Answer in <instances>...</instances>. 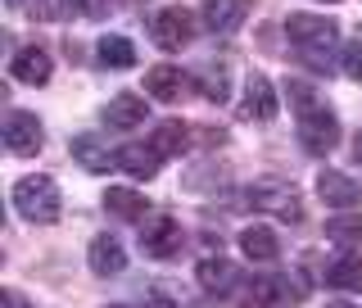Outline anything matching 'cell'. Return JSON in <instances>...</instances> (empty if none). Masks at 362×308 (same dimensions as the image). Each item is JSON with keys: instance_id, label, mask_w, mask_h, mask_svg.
Returning <instances> with one entry per match:
<instances>
[{"instance_id": "cell-22", "label": "cell", "mask_w": 362, "mask_h": 308, "mask_svg": "<svg viewBox=\"0 0 362 308\" xmlns=\"http://www.w3.org/2000/svg\"><path fill=\"white\" fill-rule=\"evenodd\" d=\"M105 209L113 218H127V222H145V195H136L127 186H109L105 195Z\"/></svg>"}, {"instance_id": "cell-16", "label": "cell", "mask_w": 362, "mask_h": 308, "mask_svg": "<svg viewBox=\"0 0 362 308\" xmlns=\"http://www.w3.org/2000/svg\"><path fill=\"white\" fill-rule=\"evenodd\" d=\"M195 277H199V286L209 295H231L235 281H240V268H235L231 258H204L195 268Z\"/></svg>"}, {"instance_id": "cell-14", "label": "cell", "mask_w": 362, "mask_h": 308, "mask_svg": "<svg viewBox=\"0 0 362 308\" xmlns=\"http://www.w3.org/2000/svg\"><path fill=\"white\" fill-rule=\"evenodd\" d=\"M249 9H254V0H204V23L213 32H235L249 18Z\"/></svg>"}, {"instance_id": "cell-13", "label": "cell", "mask_w": 362, "mask_h": 308, "mask_svg": "<svg viewBox=\"0 0 362 308\" xmlns=\"http://www.w3.org/2000/svg\"><path fill=\"white\" fill-rule=\"evenodd\" d=\"M141 122H145V96H136V91H118L105 105V127L113 132H132Z\"/></svg>"}, {"instance_id": "cell-18", "label": "cell", "mask_w": 362, "mask_h": 308, "mask_svg": "<svg viewBox=\"0 0 362 308\" xmlns=\"http://www.w3.org/2000/svg\"><path fill=\"white\" fill-rule=\"evenodd\" d=\"M190 82H195V91L204 100H213V105H222L226 96H231V73H226V64H199L195 73H190Z\"/></svg>"}, {"instance_id": "cell-4", "label": "cell", "mask_w": 362, "mask_h": 308, "mask_svg": "<svg viewBox=\"0 0 362 308\" xmlns=\"http://www.w3.org/2000/svg\"><path fill=\"white\" fill-rule=\"evenodd\" d=\"M245 200L254 204L258 213H272V218H281V222H299L303 218V195L286 177H258L254 186L245 190Z\"/></svg>"}, {"instance_id": "cell-28", "label": "cell", "mask_w": 362, "mask_h": 308, "mask_svg": "<svg viewBox=\"0 0 362 308\" xmlns=\"http://www.w3.org/2000/svg\"><path fill=\"white\" fill-rule=\"evenodd\" d=\"M59 0H32V18H54V14H59Z\"/></svg>"}, {"instance_id": "cell-31", "label": "cell", "mask_w": 362, "mask_h": 308, "mask_svg": "<svg viewBox=\"0 0 362 308\" xmlns=\"http://www.w3.org/2000/svg\"><path fill=\"white\" fill-rule=\"evenodd\" d=\"M354 159H358V168H362V132H358V141H354Z\"/></svg>"}, {"instance_id": "cell-9", "label": "cell", "mask_w": 362, "mask_h": 308, "mask_svg": "<svg viewBox=\"0 0 362 308\" xmlns=\"http://www.w3.org/2000/svg\"><path fill=\"white\" fill-rule=\"evenodd\" d=\"M145 91H150L154 100H163V105H177V100H186L190 91H195V82H190L181 68L158 64V68H150V73H145Z\"/></svg>"}, {"instance_id": "cell-5", "label": "cell", "mask_w": 362, "mask_h": 308, "mask_svg": "<svg viewBox=\"0 0 362 308\" xmlns=\"http://www.w3.org/2000/svg\"><path fill=\"white\" fill-rule=\"evenodd\" d=\"M150 41L158 45V50L177 55L181 45H190V41H195V14H190V9H181V5L158 9L154 23H150Z\"/></svg>"}, {"instance_id": "cell-30", "label": "cell", "mask_w": 362, "mask_h": 308, "mask_svg": "<svg viewBox=\"0 0 362 308\" xmlns=\"http://www.w3.org/2000/svg\"><path fill=\"white\" fill-rule=\"evenodd\" d=\"M145 308H177V304L163 300V295H145Z\"/></svg>"}, {"instance_id": "cell-26", "label": "cell", "mask_w": 362, "mask_h": 308, "mask_svg": "<svg viewBox=\"0 0 362 308\" xmlns=\"http://www.w3.org/2000/svg\"><path fill=\"white\" fill-rule=\"evenodd\" d=\"M339 68H344V77H354V82H362V37L344 45V59H339Z\"/></svg>"}, {"instance_id": "cell-17", "label": "cell", "mask_w": 362, "mask_h": 308, "mask_svg": "<svg viewBox=\"0 0 362 308\" xmlns=\"http://www.w3.org/2000/svg\"><path fill=\"white\" fill-rule=\"evenodd\" d=\"M240 249H245L249 263H276V258H281V241H276L272 227H245V232H240Z\"/></svg>"}, {"instance_id": "cell-32", "label": "cell", "mask_w": 362, "mask_h": 308, "mask_svg": "<svg viewBox=\"0 0 362 308\" xmlns=\"http://www.w3.org/2000/svg\"><path fill=\"white\" fill-rule=\"evenodd\" d=\"M122 5H145V0H122Z\"/></svg>"}, {"instance_id": "cell-12", "label": "cell", "mask_w": 362, "mask_h": 308, "mask_svg": "<svg viewBox=\"0 0 362 308\" xmlns=\"http://www.w3.org/2000/svg\"><path fill=\"white\" fill-rule=\"evenodd\" d=\"M317 195L326 204H335V209H354V204H362V186L354 177L335 173V168H322V173H317Z\"/></svg>"}, {"instance_id": "cell-27", "label": "cell", "mask_w": 362, "mask_h": 308, "mask_svg": "<svg viewBox=\"0 0 362 308\" xmlns=\"http://www.w3.org/2000/svg\"><path fill=\"white\" fill-rule=\"evenodd\" d=\"M64 14H100L105 9V0H59Z\"/></svg>"}, {"instance_id": "cell-35", "label": "cell", "mask_w": 362, "mask_h": 308, "mask_svg": "<svg viewBox=\"0 0 362 308\" xmlns=\"http://www.w3.org/2000/svg\"><path fill=\"white\" fill-rule=\"evenodd\" d=\"M322 5H339V0H322Z\"/></svg>"}, {"instance_id": "cell-34", "label": "cell", "mask_w": 362, "mask_h": 308, "mask_svg": "<svg viewBox=\"0 0 362 308\" xmlns=\"http://www.w3.org/2000/svg\"><path fill=\"white\" fill-rule=\"evenodd\" d=\"M331 308H354V304H331Z\"/></svg>"}, {"instance_id": "cell-8", "label": "cell", "mask_w": 362, "mask_h": 308, "mask_svg": "<svg viewBox=\"0 0 362 308\" xmlns=\"http://www.w3.org/2000/svg\"><path fill=\"white\" fill-rule=\"evenodd\" d=\"M276 91H272V82L263 73H249L245 77V100H240V118L249 122H272L276 118Z\"/></svg>"}, {"instance_id": "cell-15", "label": "cell", "mask_w": 362, "mask_h": 308, "mask_svg": "<svg viewBox=\"0 0 362 308\" xmlns=\"http://www.w3.org/2000/svg\"><path fill=\"white\" fill-rule=\"evenodd\" d=\"M73 159L86 168V173H113V168H118V154H109L105 145H100V136H95V132L73 136Z\"/></svg>"}, {"instance_id": "cell-25", "label": "cell", "mask_w": 362, "mask_h": 308, "mask_svg": "<svg viewBox=\"0 0 362 308\" xmlns=\"http://www.w3.org/2000/svg\"><path fill=\"white\" fill-rule=\"evenodd\" d=\"M326 241L354 249L362 241V213H339V218H331V222H326Z\"/></svg>"}, {"instance_id": "cell-10", "label": "cell", "mask_w": 362, "mask_h": 308, "mask_svg": "<svg viewBox=\"0 0 362 308\" xmlns=\"http://www.w3.org/2000/svg\"><path fill=\"white\" fill-rule=\"evenodd\" d=\"M86 263H90V272H95V277H118V272L127 268V249H122L118 236L105 232V236H95V241H90Z\"/></svg>"}, {"instance_id": "cell-6", "label": "cell", "mask_w": 362, "mask_h": 308, "mask_svg": "<svg viewBox=\"0 0 362 308\" xmlns=\"http://www.w3.org/2000/svg\"><path fill=\"white\" fill-rule=\"evenodd\" d=\"M181 245H186V232H181L177 218L154 213V218L141 222V249L150 258H173V254H181Z\"/></svg>"}, {"instance_id": "cell-33", "label": "cell", "mask_w": 362, "mask_h": 308, "mask_svg": "<svg viewBox=\"0 0 362 308\" xmlns=\"http://www.w3.org/2000/svg\"><path fill=\"white\" fill-rule=\"evenodd\" d=\"M5 5H14V9H18V5H23V0H5Z\"/></svg>"}, {"instance_id": "cell-1", "label": "cell", "mask_w": 362, "mask_h": 308, "mask_svg": "<svg viewBox=\"0 0 362 308\" xmlns=\"http://www.w3.org/2000/svg\"><path fill=\"white\" fill-rule=\"evenodd\" d=\"M290 105L299 113V145L308 154H331L339 145V118L326 109V100H317L308 82H290Z\"/></svg>"}, {"instance_id": "cell-24", "label": "cell", "mask_w": 362, "mask_h": 308, "mask_svg": "<svg viewBox=\"0 0 362 308\" xmlns=\"http://www.w3.org/2000/svg\"><path fill=\"white\" fill-rule=\"evenodd\" d=\"M95 55H100V64H105V68H118V73L136 64V45L127 37H100Z\"/></svg>"}, {"instance_id": "cell-2", "label": "cell", "mask_w": 362, "mask_h": 308, "mask_svg": "<svg viewBox=\"0 0 362 308\" xmlns=\"http://www.w3.org/2000/svg\"><path fill=\"white\" fill-rule=\"evenodd\" d=\"M14 209H18V218H28V222H37V227L59 222L64 195H59V186H54V177H45V173L18 177L14 181Z\"/></svg>"}, {"instance_id": "cell-7", "label": "cell", "mask_w": 362, "mask_h": 308, "mask_svg": "<svg viewBox=\"0 0 362 308\" xmlns=\"http://www.w3.org/2000/svg\"><path fill=\"white\" fill-rule=\"evenodd\" d=\"M45 145V127H41V118L37 113H28V109H9L5 113V150L9 154H37Z\"/></svg>"}, {"instance_id": "cell-36", "label": "cell", "mask_w": 362, "mask_h": 308, "mask_svg": "<svg viewBox=\"0 0 362 308\" xmlns=\"http://www.w3.org/2000/svg\"><path fill=\"white\" fill-rule=\"evenodd\" d=\"M109 308H122V304H109Z\"/></svg>"}, {"instance_id": "cell-21", "label": "cell", "mask_w": 362, "mask_h": 308, "mask_svg": "<svg viewBox=\"0 0 362 308\" xmlns=\"http://www.w3.org/2000/svg\"><path fill=\"white\" fill-rule=\"evenodd\" d=\"M326 286L335 290H349V295H362V254H344L326 268Z\"/></svg>"}, {"instance_id": "cell-3", "label": "cell", "mask_w": 362, "mask_h": 308, "mask_svg": "<svg viewBox=\"0 0 362 308\" xmlns=\"http://www.w3.org/2000/svg\"><path fill=\"white\" fill-rule=\"evenodd\" d=\"M286 32L290 41L303 50V59H308L313 68H326L331 73V45L339 37V28L331 18H317V14H290L286 18Z\"/></svg>"}, {"instance_id": "cell-11", "label": "cell", "mask_w": 362, "mask_h": 308, "mask_svg": "<svg viewBox=\"0 0 362 308\" xmlns=\"http://www.w3.org/2000/svg\"><path fill=\"white\" fill-rule=\"evenodd\" d=\"M9 73H14L18 82H28V86H45L50 73H54V59L41 50V45H23L14 59H9Z\"/></svg>"}, {"instance_id": "cell-19", "label": "cell", "mask_w": 362, "mask_h": 308, "mask_svg": "<svg viewBox=\"0 0 362 308\" xmlns=\"http://www.w3.org/2000/svg\"><path fill=\"white\" fill-rule=\"evenodd\" d=\"M158 164H163V159H158L154 145H122L118 150V168L127 177H136V181H150L158 173Z\"/></svg>"}, {"instance_id": "cell-20", "label": "cell", "mask_w": 362, "mask_h": 308, "mask_svg": "<svg viewBox=\"0 0 362 308\" xmlns=\"http://www.w3.org/2000/svg\"><path fill=\"white\" fill-rule=\"evenodd\" d=\"M190 132H195V127H186V122L168 118V122H158V127L150 132V145L158 150V159H173V154H181V150L190 145Z\"/></svg>"}, {"instance_id": "cell-23", "label": "cell", "mask_w": 362, "mask_h": 308, "mask_svg": "<svg viewBox=\"0 0 362 308\" xmlns=\"http://www.w3.org/2000/svg\"><path fill=\"white\" fill-rule=\"evenodd\" d=\"M281 304V281L276 277H254L240 290V308H276Z\"/></svg>"}, {"instance_id": "cell-29", "label": "cell", "mask_w": 362, "mask_h": 308, "mask_svg": "<svg viewBox=\"0 0 362 308\" xmlns=\"http://www.w3.org/2000/svg\"><path fill=\"white\" fill-rule=\"evenodd\" d=\"M0 308H32V304L23 300L18 290H5V295H0Z\"/></svg>"}]
</instances>
